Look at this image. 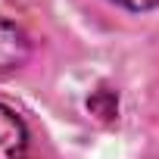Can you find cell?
I'll list each match as a JSON object with an SVG mask.
<instances>
[{
	"instance_id": "obj_4",
	"label": "cell",
	"mask_w": 159,
	"mask_h": 159,
	"mask_svg": "<svg viewBox=\"0 0 159 159\" xmlns=\"http://www.w3.org/2000/svg\"><path fill=\"white\" fill-rule=\"evenodd\" d=\"M116 3H122V7H128V10H153V7H159V0H116Z\"/></svg>"
},
{
	"instance_id": "obj_3",
	"label": "cell",
	"mask_w": 159,
	"mask_h": 159,
	"mask_svg": "<svg viewBox=\"0 0 159 159\" xmlns=\"http://www.w3.org/2000/svg\"><path fill=\"white\" fill-rule=\"evenodd\" d=\"M88 106H91V112H97L100 119H112L116 116V109H119V100H116V94L112 91H97L91 100H88Z\"/></svg>"
},
{
	"instance_id": "obj_2",
	"label": "cell",
	"mask_w": 159,
	"mask_h": 159,
	"mask_svg": "<svg viewBox=\"0 0 159 159\" xmlns=\"http://www.w3.org/2000/svg\"><path fill=\"white\" fill-rule=\"evenodd\" d=\"M25 150H28L25 122L10 106H0V159H25Z\"/></svg>"
},
{
	"instance_id": "obj_1",
	"label": "cell",
	"mask_w": 159,
	"mask_h": 159,
	"mask_svg": "<svg viewBox=\"0 0 159 159\" xmlns=\"http://www.w3.org/2000/svg\"><path fill=\"white\" fill-rule=\"evenodd\" d=\"M28 59V38L19 25L0 19V75L16 72Z\"/></svg>"
}]
</instances>
